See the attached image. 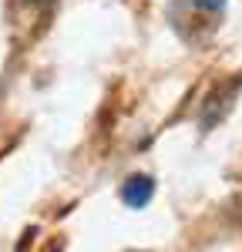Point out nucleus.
<instances>
[{
  "label": "nucleus",
  "mask_w": 242,
  "mask_h": 252,
  "mask_svg": "<svg viewBox=\"0 0 242 252\" xmlns=\"http://www.w3.org/2000/svg\"><path fill=\"white\" fill-rule=\"evenodd\" d=\"M151 195H155V182H151L148 175H135V178H128L124 189H121V198H124L128 209H145V205L151 202Z\"/></svg>",
  "instance_id": "nucleus-1"
},
{
  "label": "nucleus",
  "mask_w": 242,
  "mask_h": 252,
  "mask_svg": "<svg viewBox=\"0 0 242 252\" xmlns=\"http://www.w3.org/2000/svg\"><path fill=\"white\" fill-rule=\"evenodd\" d=\"M195 7H202V10H209V14H219L222 7H225V0H195Z\"/></svg>",
  "instance_id": "nucleus-2"
}]
</instances>
